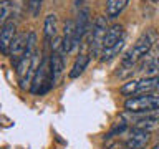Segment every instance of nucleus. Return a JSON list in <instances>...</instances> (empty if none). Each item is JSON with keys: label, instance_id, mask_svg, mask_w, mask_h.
Listing matches in <instances>:
<instances>
[{"label": "nucleus", "instance_id": "f257e3e1", "mask_svg": "<svg viewBox=\"0 0 159 149\" xmlns=\"http://www.w3.org/2000/svg\"><path fill=\"white\" fill-rule=\"evenodd\" d=\"M157 38H159V35H157V32H156L154 28L146 30V32H144L141 37L136 40V43H134L133 47L123 55V58H121V66L131 68V70H133V68L136 66V65L154 48V45H156Z\"/></svg>", "mask_w": 159, "mask_h": 149}, {"label": "nucleus", "instance_id": "f03ea898", "mask_svg": "<svg viewBox=\"0 0 159 149\" xmlns=\"http://www.w3.org/2000/svg\"><path fill=\"white\" fill-rule=\"evenodd\" d=\"M159 91V76H144L141 79H133V81L124 83L119 88V93L124 96H139V94L157 93Z\"/></svg>", "mask_w": 159, "mask_h": 149}, {"label": "nucleus", "instance_id": "7ed1b4c3", "mask_svg": "<svg viewBox=\"0 0 159 149\" xmlns=\"http://www.w3.org/2000/svg\"><path fill=\"white\" fill-rule=\"evenodd\" d=\"M124 109L131 113H159V93L131 96L124 101Z\"/></svg>", "mask_w": 159, "mask_h": 149}, {"label": "nucleus", "instance_id": "20e7f679", "mask_svg": "<svg viewBox=\"0 0 159 149\" xmlns=\"http://www.w3.org/2000/svg\"><path fill=\"white\" fill-rule=\"evenodd\" d=\"M52 86H53V78H52V70H50V58L43 56L40 60L37 73H35V76H33L32 86H30V93L45 94V93L50 91Z\"/></svg>", "mask_w": 159, "mask_h": 149}, {"label": "nucleus", "instance_id": "39448f33", "mask_svg": "<svg viewBox=\"0 0 159 149\" xmlns=\"http://www.w3.org/2000/svg\"><path fill=\"white\" fill-rule=\"evenodd\" d=\"M108 17H96L91 27L89 35V55L91 56H101L104 48V38L108 33Z\"/></svg>", "mask_w": 159, "mask_h": 149}, {"label": "nucleus", "instance_id": "423d86ee", "mask_svg": "<svg viewBox=\"0 0 159 149\" xmlns=\"http://www.w3.org/2000/svg\"><path fill=\"white\" fill-rule=\"evenodd\" d=\"M124 123L131 124V128H138L143 131L151 133L159 128V113H131L126 111L121 114Z\"/></svg>", "mask_w": 159, "mask_h": 149}, {"label": "nucleus", "instance_id": "0eeeda50", "mask_svg": "<svg viewBox=\"0 0 159 149\" xmlns=\"http://www.w3.org/2000/svg\"><path fill=\"white\" fill-rule=\"evenodd\" d=\"M139 71L144 76H159V43L141 60Z\"/></svg>", "mask_w": 159, "mask_h": 149}, {"label": "nucleus", "instance_id": "6e6552de", "mask_svg": "<svg viewBox=\"0 0 159 149\" xmlns=\"http://www.w3.org/2000/svg\"><path fill=\"white\" fill-rule=\"evenodd\" d=\"M151 139V133L143 131L138 128H131L128 131V136L124 139V149H144Z\"/></svg>", "mask_w": 159, "mask_h": 149}, {"label": "nucleus", "instance_id": "1a4fd4ad", "mask_svg": "<svg viewBox=\"0 0 159 149\" xmlns=\"http://www.w3.org/2000/svg\"><path fill=\"white\" fill-rule=\"evenodd\" d=\"M17 37V22L12 18L8 20L7 23L2 25V30H0V52H2L5 56H8L10 52V45Z\"/></svg>", "mask_w": 159, "mask_h": 149}, {"label": "nucleus", "instance_id": "9d476101", "mask_svg": "<svg viewBox=\"0 0 159 149\" xmlns=\"http://www.w3.org/2000/svg\"><path fill=\"white\" fill-rule=\"evenodd\" d=\"M27 43H28V33H18L17 37H15V40L12 42V45H10L8 56L12 60V65L15 68L18 66L20 60H22V56L25 55V52H27Z\"/></svg>", "mask_w": 159, "mask_h": 149}, {"label": "nucleus", "instance_id": "9b49d317", "mask_svg": "<svg viewBox=\"0 0 159 149\" xmlns=\"http://www.w3.org/2000/svg\"><path fill=\"white\" fill-rule=\"evenodd\" d=\"M91 25V20H89V8L88 7H83L80 8V13H78V20H76V42H75V47H73V53L76 52L78 45L81 43L83 37L86 35V32L89 30Z\"/></svg>", "mask_w": 159, "mask_h": 149}, {"label": "nucleus", "instance_id": "f8f14e48", "mask_svg": "<svg viewBox=\"0 0 159 149\" xmlns=\"http://www.w3.org/2000/svg\"><path fill=\"white\" fill-rule=\"evenodd\" d=\"M61 40H63V48H61L63 55L73 53V47H75V42H76V22L75 20L70 18L65 22Z\"/></svg>", "mask_w": 159, "mask_h": 149}, {"label": "nucleus", "instance_id": "ddd939ff", "mask_svg": "<svg viewBox=\"0 0 159 149\" xmlns=\"http://www.w3.org/2000/svg\"><path fill=\"white\" fill-rule=\"evenodd\" d=\"M50 70H52V78L55 84L61 78L65 70V55L61 52H52V55H50Z\"/></svg>", "mask_w": 159, "mask_h": 149}, {"label": "nucleus", "instance_id": "4468645a", "mask_svg": "<svg viewBox=\"0 0 159 149\" xmlns=\"http://www.w3.org/2000/svg\"><path fill=\"white\" fill-rule=\"evenodd\" d=\"M57 32H58V20L55 13H48L45 17L43 22V33H45V42H52L57 38Z\"/></svg>", "mask_w": 159, "mask_h": 149}, {"label": "nucleus", "instance_id": "2eb2a0df", "mask_svg": "<svg viewBox=\"0 0 159 149\" xmlns=\"http://www.w3.org/2000/svg\"><path fill=\"white\" fill-rule=\"evenodd\" d=\"M121 40H124V28H123V25H118V23L116 25H111V27L108 28L106 38H104V48L113 47V45L119 43Z\"/></svg>", "mask_w": 159, "mask_h": 149}, {"label": "nucleus", "instance_id": "dca6fc26", "mask_svg": "<svg viewBox=\"0 0 159 149\" xmlns=\"http://www.w3.org/2000/svg\"><path fill=\"white\" fill-rule=\"evenodd\" d=\"M129 0H106V15L108 18H116L119 17L124 8L128 7Z\"/></svg>", "mask_w": 159, "mask_h": 149}, {"label": "nucleus", "instance_id": "f3484780", "mask_svg": "<svg viewBox=\"0 0 159 149\" xmlns=\"http://www.w3.org/2000/svg\"><path fill=\"white\" fill-rule=\"evenodd\" d=\"M89 65V55H78L76 60H75V63H73V66L71 70H70V78L75 79V78H78L80 74H83V71L86 70V66Z\"/></svg>", "mask_w": 159, "mask_h": 149}, {"label": "nucleus", "instance_id": "a211bd4d", "mask_svg": "<svg viewBox=\"0 0 159 149\" xmlns=\"http://www.w3.org/2000/svg\"><path fill=\"white\" fill-rule=\"evenodd\" d=\"M124 48V40H121L119 43L116 45H113V47H109V48H104L103 50V53H101V56H99V61L101 63H108V61H111L113 58H116L119 53H121V50Z\"/></svg>", "mask_w": 159, "mask_h": 149}, {"label": "nucleus", "instance_id": "6ab92c4d", "mask_svg": "<svg viewBox=\"0 0 159 149\" xmlns=\"http://www.w3.org/2000/svg\"><path fill=\"white\" fill-rule=\"evenodd\" d=\"M13 17V2L12 0H2L0 2V25L7 23Z\"/></svg>", "mask_w": 159, "mask_h": 149}, {"label": "nucleus", "instance_id": "aec40b11", "mask_svg": "<svg viewBox=\"0 0 159 149\" xmlns=\"http://www.w3.org/2000/svg\"><path fill=\"white\" fill-rule=\"evenodd\" d=\"M43 2L45 0H27V8H28V13L32 15L33 18H37L40 12H42V7H43Z\"/></svg>", "mask_w": 159, "mask_h": 149}, {"label": "nucleus", "instance_id": "412c9836", "mask_svg": "<svg viewBox=\"0 0 159 149\" xmlns=\"http://www.w3.org/2000/svg\"><path fill=\"white\" fill-rule=\"evenodd\" d=\"M75 5H76V8L83 7V5H84V0H75Z\"/></svg>", "mask_w": 159, "mask_h": 149}, {"label": "nucleus", "instance_id": "4be33fe9", "mask_svg": "<svg viewBox=\"0 0 159 149\" xmlns=\"http://www.w3.org/2000/svg\"><path fill=\"white\" fill-rule=\"evenodd\" d=\"M149 2H151V3H157L159 0H149Z\"/></svg>", "mask_w": 159, "mask_h": 149}, {"label": "nucleus", "instance_id": "5701e85b", "mask_svg": "<svg viewBox=\"0 0 159 149\" xmlns=\"http://www.w3.org/2000/svg\"><path fill=\"white\" fill-rule=\"evenodd\" d=\"M151 149H159V142L156 144V146H154V147H151Z\"/></svg>", "mask_w": 159, "mask_h": 149}]
</instances>
